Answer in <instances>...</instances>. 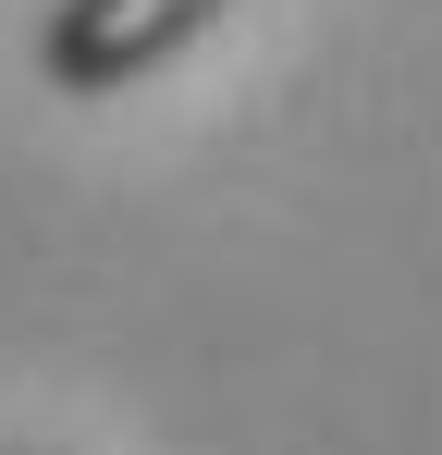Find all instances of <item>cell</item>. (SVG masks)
Here are the masks:
<instances>
[{"label": "cell", "mask_w": 442, "mask_h": 455, "mask_svg": "<svg viewBox=\"0 0 442 455\" xmlns=\"http://www.w3.org/2000/svg\"><path fill=\"white\" fill-rule=\"evenodd\" d=\"M233 0H50L37 12V86L50 99H123L172 75Z\"/></svg>", "instance_id": "obj_1"}]
</instances>
